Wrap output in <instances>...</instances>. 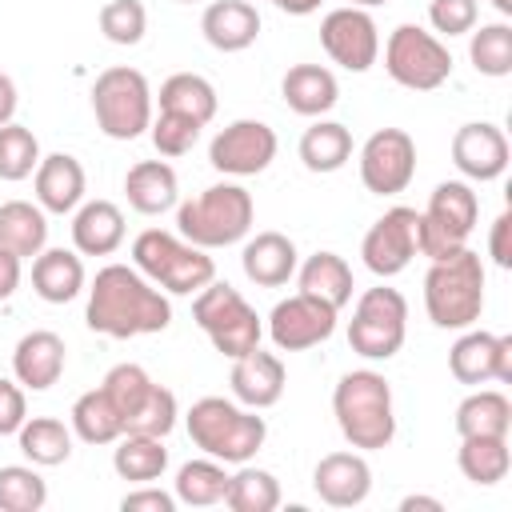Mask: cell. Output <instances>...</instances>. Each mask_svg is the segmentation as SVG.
Wrapping results in <instances>:
<instances>
[{
	"label": "cell",
	"instance_id": "e575fe53",
	"mask_svg": "<svg viewBox=\"0 0 512 512\" xmlns=\"http://www.w3.org/2000/svg\"><path fill=\"white\" fill-rule=\"evenodd\" d=\"M20 452L28 456V464L36 468H56L72 456V428L56 416H28L16 432Z\"/></svg>",
	"mask_w": 512,
	"mask_h": 512
},
{
	"label": "cell",
	"instance_id": "484cf974",
	"mask_svg": "<svg viewBox=\"0 0 512 512\" xmlns=\"http://www.w3.org/2000/svg\"><path fill=\"white\" fill-rule=\"evenodd\" d=\"M124 244V212L112 200H84L72 212V248L80 256H112Z\"/></svg>",
	"mask_w": 512,
	"mask_h": 512
},
{
	"label": "cell",
	"instance_id": "277c9868",
	"mask_svg": "<svg viewBox=\"0 0 512 512\" xmlns=\"http://www.w3.org/2000/svg\"><path fill=\"white\" fill-rule=\"evenodd\" d=\"M184 424H188L192 444L220 464H248L268 440L264 416H256V408H244L240 400H224V396H200L188 408Z\"/></svg>",
	"mask_w": 512,
	"mask_h": 512
},
{
	"label": "cell",
	"instance_id": "d590c367",
	"mask_svg": "<svg viewBox=\"0 0 512 512\" xmlns=\"http://www.w3.org/2000/svg\"><path fill=\"white\" fill-rule=\"evenodd\" d=\"M508 428H512V400L496 388H480L456 404L460 436H508Z\"/></svg>",
	"mask_w": 512,
	"mask_h": 512
},
{
	"label": "cell",
	"instance_id": "30bf717a",
	"mask_svg": "<svg viewBox=\"0 0 512 512\" xmlns=\"http://www.w3.org/2000/svg\"><path fill=\"white\" fill-rule=\"evenodd\" d=\"M476 220H480V196L472 192L468 180L436 184L420 212V256L440 260V256L464 248Z\"/></svg>",
	"mask_w": 512,
	"mask_h": 512
},
{
	"label": "cell",
	"instance_id": "816d5d0a",
	"mask_svg": "<svg viewBox=\"0 0 512 512\" xmlns=\"http://www.w3.org/2000/svg\"><path fill=\"white\" fill-rule=\"evenodd\" d=\"M16 104H20L16 84H12V76H8V72H0V124H8V120L16 116Z\"/></svg>",
	"mask_w": 512,
	"mask_h": 512
},
{
	"label": "cell",
	"instance_id": "60d3db41",
	"mask_svg": "<svg viewBox=\"0 0 512 512\" xmlns=\"http://www.w3.org/2000/svg\"><path fill=\"white\" fill-rule=\"evenodd\" d=\"M48 504V484L36 464L0 468V512H40Z\"/></svg>",
	"mask_w": 512,
	"mask_h": 512
},
{
	"label": "cell",
	"instance_id": "8fae6325",
	"mask_svg": "<svg viewBox=\"0 0 512 512\" xmlns=\"http://www.w3.org/2000/svg\"><path fill=\"white\" fill-rule=\"evenodd\" d=\"M384 72L408 92H432L452 76V52L436 32L400 24L384 44Z\"/></svg>",
	"mask_w": 512,
	"mask_h": 512
},
{
	"label": "cell",
	"instance_id": "74e56055",
	"mask_svg": "<svg viewBox=\"0 0 512 512\" xmlns=\"http://www.w3.org/2000/svg\"><path fill=\"white\" fill-rule=\"evenodd\" d=\"M172 492H176V504H188V508L220 504L224 492H228V472H224V464L212 460V456L188 460V464H180V472H176V480H172Z\"/></svg>",
	"mask_w": 512,
	"mask_h": 512
},
{
	"label": "cell",
	"instance_id": "7402d4cb",
	"mask_svg": "<svg viewBox=\"0 0 512 512\" xmlns=\"http://www.w3.org/2000/svg\"><path fill=\"white\" fill-rule=\"evenodd\" d=\"M64 360H68L64 340L52 328H36V332H24L16 340L12 376L20 380L24 392H48L64 376Z\"/></svg>",
	"mask_w": 512,
	"mask_h": 512
},
{
	"label": "cell",
	"instance_id": "ab89813d",
	"mask_svg": "<svg viewBox=\"0 0 512 512\" xmlns=\"http://www.w3.org/2000/svg\"><path fill=\"white\" fill-rule=\"evenodd\" d=\"M468 60L480 76H508L512 72V28L504 20H492V24H480L468 32Z\"/></svg>",
	"mask_w": 512,
	"mask_h": 512
},
{
	"label": "cell",
	"instance_id": "7bdbcfd3",
	"mask_svg": "<svg viewBox=\"0 0 512 512\" xmlns=\"http://www.w3.org/2000/svg\"><path fill=\"white\" fill-rule=\"evenodd\" d=\"M40 164V140L32 128L8 120L0 124V180L16 184V180H28Z\"/></svg>",
	"mask_w": 512,
	"mask_h": 512
},
{
	"label": "cell",
	"instance_id": "681fc988",
	"mask_svg": "<svg viewBox=\"0 0 512 512\" xmlns=\"http://www.w3.org/2000/svg\"><path fill=\"white\" fill-rule=\"evenodd\" d=\"M488 256L500 264V268H512V212H500L492 220V232H488Z\"/></svg>",
	"mask_w": 512,
	"mask_h": 512
},
{
	"label": "cell",
	"instance_id": "6f0895ef",
	"mask_svg": "<svg viewBox=\"0 0 512 512\" xmlns=\"http://www.w3.org/2000/svg\"><path fill=\"white\" fill-rule=\"evenodd\" d=\"M172 4H200V0H172Z\"/></svg>",
	"mask_w": 512,
	"mask_h": 512
},
{
	"label": "cell",
	"instance_id": "44dd1931",
	"mask_svg": "<svg viewBox=\"0 0 512 512\" xmlns=\"http://www.w3.org/2000/svg\"><path fill=\"white\" fill-rule=\"evenodd\" d=\"M232 396L244 404V408H272L280 396H284V384H288V368L276 352H264L260 344L244 356L232 360Z\"/></svg>",
	"mask_w": 512,
	"mask_h": 512
},
{
	"label": "cell",
	"instance_id": "9a60e30c",
	"mask_svg": "<svg viewBox=\"0 0 512 512\" xmlns=\"http://www.w3.org/2000/svg\"><path fill=\"white\" fill-rule=\"evenodd\" d=\"M320 44L332 56V64L348 68V72H368L380 56V28L368 16V8H332L320 20Z\"/></svg>",
	"mask_w": 512,
	"mask_h": 512
},
{
	"label": "cell",
	"instance_id": "4fadbf2b",
	"mask_svg": "<svg viewBox=\"0 0 512 512\" xmlns=\"http://www.w3.org/2000/svg\"><path fill=\"white\" fill-rule=\"evenodd\" d=\"M416 176V140L404 128H376L360 148V184L372 196H400Z\"/></svg>",
	"mask_w": 512,
	"mask_h": 512
},
{
	"label": "cell",
	"instance_id": "f1b7e54d",
	"mask_svg": "<svg viewBox=\"0 0 512 512\" xmlns=\"http://www.w3.org/2000/svg\"><path fill=\"white\" fill-rule=\"evenodd\" d=\"M296 280H300V292L332 304L336 312L352 300V268L340 252H312L304 264H296Z\"/></svg>",
	"mask_w": 512,
	"mask_h": 512
},
{
	"label": "cell",
	"instance_id": "ee69618b",
	"mask_svg": "<svg viewBox=\"0 0 512 512\" xmlns=\"http://www.w3.org/2000/svg\"><path fill=\"white\" fill-rule=\"evenodd\" d=\"M100 32L108 44H120V48H132L144 40L148 32V8L144 0H108L100 8Z\"/></svg>",
	"mask_w": 512,
	"mask_h": 512
},
{
	"label": "cell",
	"instance_id": "5bb4252c",
	"mask_svg": "<svg viewBox=\"0 0 512 512\" xmlns=\"http://www.w3.org/2000/svg\"><path fill=\"white\" fill-rule=\"evenodd\" d=\"M276 128L264 120H232L208 144V164L224 176H256L276 160Z\"/></svg>",
	"mask_w": 512,
	"mask_h": 512
},
{
	"label": "cell",
	"instance_id": "9c48e42d",
	"mask_svg": "<svg viewBox=\"0 0 512 512\" xmlns=\"http://www.w3.org/2000/svg\"><path fill=\"white\" fill-rule=\"evenodd\" d=\"M404 336H408V300L388 284L364 288L348 320L352 352L364 360H392L404 348Z\"/></svg>",
	"mask_w": 512,
	"mask_h": 512
},
{
	"label": "cell",
	"instance_id": "e0dca14e",
	"mask_svg": "<svg viewBox=\"0 0 512 512\" xmlns=\"http://www.w3.org/2000/svg\"><path fill=\"white\" fill-rule=\"evenodd\" d=\"M448 372L460 384H512V336L464 328V336L448 348Z\"/></svg>",
	"mask_w": 512,
	"mask_h": 512
},
{
	"label": "cell",
	"instance_id": "11a10c76",
	"mask_svg": "<svg viewBox=\"0 0 512 512\" xmlns=\"http://www.w3.org/2000/svg\"><path fill=\"white\" fill-rule=\"evenodd\" d=\"M488 4H492L500 16H512V0H488Z\"/></svg>",
	"mask_w": 512,
	"mask_h": 512
},
{
	"label": "cell",
	"instance_id": "4316f807",
	"mask_svg": "<svg viewBox=\"0 0 512 512\" xmlns=\"http://www.w3.org/2000/svg\"><path fill=\"white\" fill-rule=\"evenodd\" d=\"M88 272L80 252L72 248H44L40 256H32V292L48 304H68L84 292Z\"/></svg>",
	"mask_w": 512,
	"mask_h": 512
},
{
	"label": "cell",
	"instance_id": "4dcf8cb0",
	"mask_svg": "<svg viewBox=\"0 0 512 512\" xmlns=\"http://www.w3.org/2000/svg\"><path fill=\"white\" fill-rule=\"evenodd\" d=\"M112 468L120 480L132 484H152L168 468V448L164 436H144V432H124L112 448Z\"/></svg>",
	"mask_w": 512,
	"mask_h": 512
},
{
	"label": "cell",
	"instance_id": "b9f144b4",
	"mask_svg": "<svg viewBox=\"0 0 512 512\" xmlns=\"http://www.w3.org/2000/svg\"><path fill=\"white\" fill-rule=\"evenodd\" d=\"M100 388L112 396V404H116V412H120V420H124V428H128V420L148 404V396L156 392V380L140 368V364H116V368H108V376L100 380Z\"/></svg>",
	"mask_w": 512,
	"mask_h": 512
},
{
	"label": "cell",
	"instance_id": "836d02e7",
	"mask_svg": "<svg viewBox=\"0 0 512 512\" xmlns=\"http://www.w3.org/2000/svg\"><path fill=\"white\" fill-rule=\"evenodd\" d=\"M300 160L308 172H320V176L340 172L352 160V132L340 120H316L300 136Z\"/></svg>",
	"mask_w": 512,
	"mask_h": 512
},
{
	"label": "cell",
	"instance_id": "f907efd6",
	"mask_svg": "<svg viewBox=\"0 0 512 512\" xmlns=\"http://www.w3.org/2000/svg\"><path fill=\"white\" fill-rule=\"evenodd\" d=\"M20 264H24V260H20L16 252L0 248V300H12V296H16L20 276H24V268H20Z\"/></svg>",
	"mask_w": 512,
	"mask_h": 512
},
{
	"label": "cell",
	"instance_id": "c3c4849f",
	"mask_svg": "<svg viewBox=\"0 0 512 512\" xmlns=\"http://www.w3.org/2000/svg\"><path fill=\"white\" fill-rule=\"evenodd\" d=\"M120 508H124V512H176V492H164V488L140 484L136 492H124Z\"/></svg>",
	"mask_w": 512,
	"mask_h": 512
},
{
	"label": "cell",
	"instance_id": "3957f363",
	"mask_svg": "<svg viewBox=\"0 0 512 512\" xmlns=\"http://www.w3.org/2000/svg\"><path fill=\"white\" fill-rule=\"evenodd\" d=\"M424 312L444 332H464L484 312V264L468 244L432 260L424 272Z\"/></svg>",
	"mask_w": 512,
	"mask_h": 512
},
{
	"label": "cell",
	"instance_id": "2e32d148",
	"mask_svg": "<svg viewBox=\"0 0 512 512\" xmlns=\"http://www.w3.org/2000/svg\"><path fill=\"white\" fill-rule=\"evenodd\" d=\"M336 316L340 312L332 304H324L308 292H296L268 312V336L280 352H304V348L324 344L336 332Z\"/></svg>",
	"mask_w": 512,
	"mask_h": 512
},
{
	"label": "cell",
	"instance_id": "db71d44e",
	"mask_svg": "<svg viewBox=\"0 0 512 512\" xmlns=\"http://www.w3.org/2000/svg\"><path fill=\"white\" fill-rule=\"evenodd\" d=\"M268 4H276V8L288 12V16H308V12L320 8V0H268Z\"/></svg>",
	"mask_w": 512,
	"mask_h": 512
},
{
	"label": "cell",
	"instance_id": "1f68e13d",
	"mask_svg": "<svg viewBox=\"0 0 512 512\" xmlns=\"http://www.w3.org/2000/svg\"><path fill=\"white\" fill-rule=\"evenodd\" d=\"M160 112H176V116H188V120H196L200 128L216 116V88H212V80L208 76H200V72H176V76H168L164 84H160Z\"/></svg>",
	"mask_w": 512,
	"mask_h": 512
},
{
	"label": "cell",
	"instance_id": "83f0119b",
	"mask_svg": "<svg viewBox=\"0 0 512 512\" xmlns=\"http://www.w3.org/2000/svg\"><path fill=\"white\" fill-rule=\"evenodd\" d=\"M280 96L296 116H324L340 100V84L324 64H292L280 80Z\"/></svg>",
	"mask_w": 512,
	"mask_h": 512
},
{
	"label": "cell",
	"instance_id": "6da1fadb",
	"mask_svg": "<svg viewBox=\"0 0 512 512\" xmlns=\"http://www.w3.org/2000/svg\"><path fill=\"white\" fill-rule=\"evenodd\" d=\"M84 324L112 340L152 336L172 324V304L136 264H104L88 284Z\"/></svg>",
	"mask_w": 512,
	"mask_h": 512
},
{
	"label": "cell",
	"instance_id": "f35d334b",
	"mask_svg": "<svg viewBox=\"0 0 512 512\" xmlns=\"http://www.w3.org/2000/svg\"><path fill=\"white\" fill-rule=\"evenodd\" d=\"M224 504L232 512H272L280 504V480L268 468H252L240 464L236 476H228V492Z\"/></svg>",
	"mask_w": 512,
	"mask_h": 512
},
{
	"label": "cell",
	"instance_id": "d4e9b609",
	"mask_svg": "<svg viewBox=\"0 0 512 512\" xmlns=\"http://www.w3.org/2000/svg\"><path fill=\"white\" fill-rule=\"evenodd\" d=\"M124 196H128V208L140 212V216H160V212L176 208V200H180L176 168L168 160L132 164L128 176H124Z\"/></svg>",
	"mask_w": 512,
	"mask_h": 512
},
{
	"label": "cell",
	"instance_id": "ffe728a7",
	"mask_svg": "<svg viewBox=\"0 0 512 512\" xmlns=\"http://www.w3.org/2000/svg\"><path fill=\"white\" fill-rule=\"evenodd\" d=\"M32 188H36V204L52 216H68L84 204V192H88V176H84V164L68 152H48L40 156L36 172H32Z\"/></svg>",
	"mask_w": 512,
	"mask_h": 512
},
{
	"label": "cell",
	"instance_id": "8d00e7d4",
	"mask_svg": "<svg viewBox=\"0 0 512 512\" xmlns=\"http://www.w3.org/2000/svg\"><path fill=\"white\" fill-rule=\"evenodd\" d=\"M72 436H80L84 444H116L124 436V420H120V412H116V404L104 388H92V392L76 396Z\"/></svg>",
	"mask_w": 512,
	"mask_h": 512
},
{
	"label": "cell",
	"instance_id": "9f6ffc18",
	"mask_svg": "<svg viewBox=\"0 0 512 512\" xmlns=\"http://www.w3.org/2000/svg\"><path fill=\"white\" fill-rule=\"evenodd\" d=\"M352 8H380V4H388V0H348Z\"/></svg>",
	"mask_w": 512,
	"mask_h": 512
},
{
	"label": "cell",
	"instance_id": "f546056e",
	"mask_svg": "<svg viewBox=\"0 0 512 512\" xmlns=\"http://www.w3.org/2000/svg\"><path fill=\"white\" fill-rule=\"evenodd\" d=\"M0 248L16 252L20 260L40 256L48 248V212L28 200L0 204Z\"/></svg>",
	"mask_w": 512,
	"mask_h": 512
},
{
	"label": "cell",
	"instance_id": "8992f818",
	"mask_svg": "<svg viewBox=\"0 0 512 512\" xmlns=\"http://www.w3.org/2000/svg\"><path fill=\"white\" fill-rule=\"evenodd\" d=\"M132 264L160 292H172V296H192L208 280H216V260L204 248H196L184 236L164 232V228H144L132 240Z\"/></svg>",
	"mask_w": 512,
	"mask_h": 512
},
{
	"label": "cell",
	"instance_id": "f6af8a7d",
	"mask_svg": "<svg viewBox=\"0 0 512 512\" xmlns=\"http://www.w3.org/2000/svg\"><path fill=\"white\" fill-rule=\"evenodd\" d=\"M148 136H152V144H156L160 156L176 160V156L192 152V144L200 140V124L188 120V116H176V112H160V116H152Z\"/></svg>",
	"mask_w": 512,
	"mask_h": 512
},
{
	"label": "cell",
	"instance_id": "52a82bcc",
	"mask_svg": "<svg viewBox=\"0 0 512 512\" xmlns=\"http://www.w3.org/2000/svg\"><path fill=\"white\" fill-rule=\"evenodd\" d=\"M92 116L108 140H136L152 124V88L140 68L112 64L92 84Z\"/></svg>",
	"mask_w": 512,
	"mask_h": 512
},
{
	"label": "cell",
	"instance_id": "bcb514c9",
	"mask_svg": "<svg viewBox=\"0 0 512 512\" xmlns=\"http://www.w3.org/2000/svg\"><path fill=\"white\" fill-rule=\"evenodd\" d=\"M480 20L476 0H428V24L440 36H468Z\"/></svg>",
	"mask_w": 512,
	"mask_h": 512
},
{
	"label": "cell",
	"instance_id": "ac0fdd59",
	"mask_svg": "<svg viewBox=\"0 0 512 512\" xmlns=\"http://www.w3.org/2000/svg\"><path fill=\"white\" fill-rule=\"evenodd\" d=\"M452 164L460 168L464 180H476V184L500 180L504 168H508V136H504V128H496L488 120L460 124L456 136H452Z\"/></svg>",
	"mask_w": 512,
	"mask_h": 512
},
{
	"label": "cell",
	"instance_id": "7c38bea8",
	"mask_svg": "<svg viewBox=\"0 0 512 512\" xmlns=\"http://www.w3.org/2000/svg\"><path fill=\"white\" fill-rule=\"evenodd\" d=\"M420 252V212L416 208H388L360 240V256H364V268L380 280H392L400 276Z\"/></svg>",
	"mask_w": 512,
	"mask_h": 512
},
{
	"label": "cell",
	"instance_id": "7dc6e473",
	"mask_svg": "<svg viewBox=\"0 0 512 512\" xmlns=\"http://www.w3.org/2000/svg\"><path fill=\"white\" fill-rule=\"evenodd\" d=\"M24 420H28V400H24L20 380L0 376V436H16Z\"/></svg>",
	"mask_w": 512,
	"mask_h": 512
},
{
	"label": "cell",
	"instance_id": "f5cc1de1",
	"mask_svg": "<svg viewBox=\"0 0 512 512\" xmlns=\"http://www.w3.org/2000/svg\"><path fill=\"white\" fill-rule=\"evenodd\" d=\"M416 508H424V512H444V504H440L436 496H404V500H400V512H416Z\"/></svg>",
	"mask_w": 512,
	"mask_h": 512
},
{
	"label": "cell",
	"instance_id": "7a4b0ae2",
	"mask_svg": "<svg viewBox=\"0 0 512 512\" xmlns=\"http://www.w3.org/2000/svg\"><path fill=\"white\" fill-rule=\"evenodd\" d=\"M332 416L344 432V440L356 452H376L388 448L396 436V408H392V384L372 372L356 368L344 372L332 388Z\"/></svg>",
	"mask_w": 512,
	"mask_h": 512
},
{
	"label": "cell",
	"instance_id": "ba28073f",
	"mask_svg": "<svg viewBox=\"0 0 512 512\" xmlns=\"http://www.w3.org/2000/svg\"><path fill=\"white\" fill-rule=\"evenodd\" d=\"M192 320L200 324V332L212 340V348L228 360L252 352L264 336V324L256 316V308L228 284V280H208L196 300H192Z\"/></svg>",
	"mask_w": 512,
	"mask_h": 512
},
{
	"label": "cell",
	"instance_id": "5b68a950",
	"mask_svg": "<svg viewBox=\"0 0 512 512\" xmlns=\"http://www.w3.org/2000/svg\"><path fill=\"white\" fill-rule=\"evenodd\" d=\"M252 220H256V204H252V192L224 180V184H212L204 192H196L192 200H184L176 208V232L212 252V248H228V244H240L248 232H252Z\"/></svg>",
	"mask_w": 512,
	"mask_h": 512
},
{
	"label": "cell",
	"instance_id": "603a6c76",
	"mask_svg": "<svg viewBox=\"0 0 512 512\" xmlns=\"http://www.w3.org/2000/svg\"><path fill=\"white\" fill-rule=\"evenodd\" d=\"M200 32L216 52H244L260 36V12L252 0H212L200 16Z\"/></svg>",
	"mask_w": 512,
	"mask_h": 512
},
{
	"label": "cell",
	"instance_id": "d6986e66",
	"mask_svg": "<svg viewBox=\"0 0 512 512\" xmlns=\"http://www.w3.org/2000/svg\"><path fill=\"white\" fill-rule=\"evenodd\" d=\"M312 492L328 508H356L372 492V468L360 452H328L312 468Z\"/></svg>",
	"mask_w": 512,
	"mask_h": 512
},
{
	"label": "cell",
	"instance_id": "d6a6232c",
	"mask_svg": "<svg viewBox=\"0 0 512 512\" xmlns=\"http://www.w3.org/2000/svg\"><path fill=\"white\" fill-rule=\"evenodd\" d=\"M456 464H460L464 480H472V484H480V488L500 484V480L508 476V468H512L508 436H460Z\"/></svg>",
	"mask_w": 512,
	"mask_h": 512
},
{
	"label": "cell",
	"instance_id": "cb8c5ba5",
	"mask_svg": "<svg viewBox=\"0 0 512 512\" xmlns=\"http://www.w3.org/2000/svg\"><path fill=\"white\" fill-rule=\"evenodd\" d=\"M296 244L284 232H256L244 252H240V268L256 288H280L296 276Z\"/></svg>",
	"mask_w": 512,
	"mask_h": 512
}]
</instances>
